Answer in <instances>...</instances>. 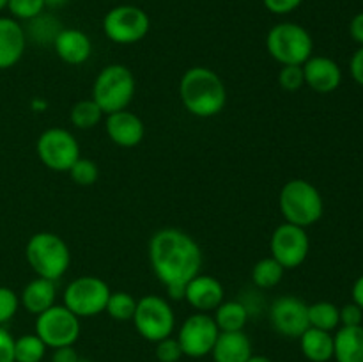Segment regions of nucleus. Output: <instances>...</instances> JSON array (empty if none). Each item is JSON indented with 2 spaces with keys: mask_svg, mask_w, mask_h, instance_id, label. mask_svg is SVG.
<instances>
[{
  "mask_svg": "<svg viewBox=\"0 0 363 362\" xmlns=\"http://www.w3.org/2000/svg\"><path fill=\"white\" fill-rule=\"evenodd\" d=\"M78 362H91V361H87V358H82L80 357V358H78Z\"/></svg>",
  "mask_w": 363,
  "mask_h": 362,
  "instance_id": "nucleus-46",
  "label": "nucleus"
},
{
  "mask_svg": "<svg viewBox=\"0 0 363 362\" xmlns=\"http://www.w3.org/2000/svg\"><path fill=\"white\" fill-rule=\"evenodd\" d=\"M350 71L353 80L363 87V46H360V48L353 53V57H351Z\"/></svg>",
  "mask_w": 363,
  "mask_h": 362,
  "instance_id": "nucleus-39",
  "label": "nucleus"
},
{
  "mask_svg": "<svg viewBox=\"0 0 363 362\" xmlns=\"http://www.w3.org/2000/svg\"><path fill=\"white\" fill-rule=\"evenodd\" d=\"M39 160L55 172H67L80 158V144L66 128H48L43 131L35 144Z\"/></svg>",
  "mask_w": 363,
  "mask_h": 362,
  "instance_id": "nucleus-11",
  "label": "nucleus"
},
{
  "mask_svg": "<svg viewBox=\"0 0 363 362\" xmlns=\"http://www.w3.org/2000/svg\"><path fill=\"white\" fill-rule=\"evenodd\" d=\"M57 298V287L53 280L43 279V277H35L32 279L27 286L23 287L20 295V304L27 309L30 314H41L46 309L55 305Z\"/></svg>",
  "mask_w": 363,
  "mask_h": 362,
  "instance_id": "nucleus-21",
  "label": "nucleus"
},
{
  "mask_svg": "<svg viewBox=\"0 0 363 362\" xmlns=\"http://www.w3.org/2000/svg\"><path fill=\"white\" fill-rule=\"evenodd\" d=\"M149 263L169 297L183 300L186 284L201 273L202 251L188 233L165 227L156 231L149 240Z\"/></svg>",
  "mask_w": 363,
  "mask_h": 362,
  "instance_id": "nucleus-1",
  "label": "nucleus"
},
{
  "mask_svg": "<svg viewBox=\"0 0 363 362\" xmlns=\"http://www.w3.org/2000/svg\"><path fill=\"white\" fill-rule=\"evenodd\" d=\"M27 46L23 25L14 18L0 16V70H9L20 62Z\"/></svg>",
  "mask_w": 363,
  "mask_h": 362,
  "instance_id": "nucleus-18",
  "label": "nucleus"
},
{
  "mask_svg": "<svg viewBox=\"0 0 363 362\" xmlns=\"http://www.w3.org/2000/svg\"><path fill=\"white\" fill-rule=\"evenodd\" d=\"M45 2V7H48V9H60V7L66 6L69 0H43Z\"/></svg>",
  "mask_w": 363,
  "mask_h": 362,
  "instance_id": "nucleus-43",
  "label": "nucleus"
},
{
  "mask_svg": "<svg viewBox=\"0 0 363 362\" xmlns=\"http://www.w3.org/2000/svg\"><path fill=\"white\" fill-rule=\"evenodd\" d=\"M351 297H353L354 304L360 305L363 309V275H360L354 280L353 287H351Z\"/></svg>",
  "mask_w": 363,
  "mask_h": 362,
  "instance_id": "nucleus-42",
  "label": "nucleus"
},
{
  "mask_svg": "<svg viewBox=\"0 0 363 362\" xmlns=\"http://www.w3.org/2000/svg\"><path fill=\"white\" fill-rule=\"evenodd\" d=\"M131 322L145 341L158 343L172 336L174 327H176V314L167 298L160 295H145L140 300H137Z\"/></svg>",
  "mask_w": 363,
  "mask_h": 362,
  "instance_id": "nucleus-7",
  "label": "nucleus"
},
{
  "mask_svg": "<svg viewBox=\"0 0 363 362\" xmlns=\"http://www.w3.org/2000/svg\"><path fill=\"white\" fill-rule=\"evenodd\" d=\"M301 67H303L305 85L319 94L333 92L342 82V70L330 57L312 55L307 62L301 64Z\"/></svg>",
  "mask_w": 363,
  "mask_h": 362,
  "instance_id": "nucleus-16",
  "label": "nucleus"
},
{
  "mask_svg": "<svg viewBox=\"0 0 363 362\" xmlns=\"http://www.w3.org/2000/svg\"><path fill=\"white\" fill-rule=\"evenodd\" d=\"M78 358H80V355L77 353L73 346H62L53 350L52 362H78Z\"/></svg>",
  "mask_w": 363,
  "mask_h": 362,
  "instance_id": "nucleus-40",
  "label": "nucleus"
},
{
  "mask_svg": "<svg viewBox=\"0 0 363 362\" xmlns=\"http://www.w3.org/2000/svg\"><path fill=\"white\" fill-rule=\"evenodd\" d=\"M247 362H273V361L269 357H266V355H252Z\"/></svg>",
  "mask_w": 363,
  "mask_h": 362,
  "instance_id": "nucleus-44",
  "label": "nucleus"
},
{
  "mask_svg": "<svg viewBox=\"0 0 363 362\" xmlns=\"http://www.w3.org/2000/svg\"><path fill=\"white\" fill-rule=\"evenodd\" d=\"M215 362H247L252 357L250 337L243 332H220L211 350Z\"/></svg>",
  "mask_w": 363,
  "mask_h": 362,
  "instance_id": "nucleus-20",
  "label": "nucleus"
},
{
  "mask_svg": "<svg viewBox=\"0 0 363 362\" xmlns=\"http://www.w3.org/2000/svg\"><path fill=\"white\" fill-rule=\"evenodd\" d=\"M105 130L110 141L121 148H135L144 141V121L130 110L108 114L105 119Z\"/></svg>",
  "mask_w": 363,
  "mask_h": 362,
  "instance_id": "nucleus-15",
  "label": "nucleus"
},
{
  "mask_svg": "<svg viewBox=\"0 0 363 362\" xmlns=\"http://www.w3.org/2000/svg\"><path fill=\"white\" fill-rule=\"evenodd\" d=\"M151 18L144 9L130 4L112 7L103 18V32L117 45H135L147 35Z\"/></svg>",
  "mask_w": 363,
  "mask_h": 362,
  "instance_id": "nucleus-9",
  "label": "nucleus"
},
{
  "mask_svg": "<svg viewBox=\"0 0 363 362\" xmlns=\"http://www.w3.org/2000/svg\"><path fill=\"white\" fill-rule=\"evenodd\" d=\"M272 258L282 265L284 270L298 268L305 263L311 252V240L305 227L294 224H280L272 234L269 241Z\"/></svg>",
  "mask_w": 363,
  "mask_h": 362,
  "instance_id": "nucleus-12",
  "label": "nucleus"
},
{
  "mask_svg": "<svg viewBox=\"0 0 363 362\" xmlns=\"http://www.w3.org/2000/svg\"><path fill=\"white\" fill-rule=\"evenodd\" d=\"M110 293L112 291L105 280L94 275H84L67 284L62 300L64 305L78 318H91L105 312Z\"/></svg>",
  "mask_w": 363,
  "mask_h": 362,
  "instance_id": "nucleus-8",
  "label": "nucleus"
},
{
  "mask_svg": "<svg viewBox=\"0 0 363 362\" xmlns=\"http://www.w3.org/2000/svg\"><path fill=\"white\" fill-rule=\"evenodd\" d=\"M20 307V297L11 287L0 286V327L14 318Z\"/></svg>",
  "mask_w": 363,
  "mask_h": 362,
  "instance_id": "nucleus-34",
  "label": "nucleus"
},
{
  "mask_svg": "<svg viewBox=\"0 0 363 362\" xmlns=\"http://www.w3.org/2000/svg\"><path fill=\"white\" fill-rule=\"evenodd\" d=\"M179 98L195 117L218 116L227 103V89L218 73L204 66L184 71L179 82Z\"/></svg>",
  "mask_w": 363,
  "mask_h": 362,
  "instance_id": "nucleus-2",
  "label": "nucleus"
},
{
  "mask_svg": "<svg viewBox=\"0 0 363 362\" xmlns=\"http://www.w3.org/2000/svg\"><path fill=\"white\" fill-rule=\"evenodd\" d=\"M62 28V23H60V20L55 14L43 11L41 14L27 21L23 31L27 41H32L34 45L39 46H53V41H55Z\"/></svg>",
  "mask_w": 363,
  "mask_h": 362,
  "instance_id": "nucleus-24",
  "label": "nucleus"
},
{
  "mask_svg": "<svg viewBox=\"0 0 363 362\" xmlns=\"http://www.w3.org/2000/svg\"><path fill=\"white\" fill-rule=\"evenodd\" d=\"M248 311L247 304L241 300H223L218 307L215 309V323L218 327L220 332H238L243 330L248 322Z\"/></svg>",
  "mask_w": 363,
  "mask_h": 362,
  "instance_id": "nucleus-25",
  "label": "nucleus"
},
{
  "mask_svg": "<svg viewBox=\"0 0 363 362\" xmlns=\"http://www.w3.org/2000/svg\"><path fill=\"white\" fill-rule=\"evenodd\" d=\"M57 57L71 66H80L87 62L92 53L91 38L80 28H62L53 41Z\"/></svg>",
  "mask_w": 363,
  "mask_h": 362,
  "instance_id": "nucleus-19",
  "label": "nucleus"
},
{
  "mask_svg": "<svg viewBox=\"0 0 363 362\" xmlns=\"http://www.w3.org/2000/svg\"><path fill=\"white\" fill-rule=\"evenodd\" d=\"M0 362H14V337L0 327Z\"/></svg>",
  "mask_w": 363,
  "mask_h": 362,
  "instance_id": "nucleus-38",
  "label": "nucleus"
},
{
  "mask_svg": "<svg viewBox=\"0 0 363 362\" xmlns=\"http://www.w3.org/2000/svg\"><path fill=\"white\" fill-rule=\"evenodd\" d=\"M103 110L99 109L98 103L94 99H80L73 105L69 114V119L73 123L74 128L78 130H91L94 128L99 121L103 119Z\"/></svg>",
  "mask_w": 363,
  "mask_h": 362,
  "instance_id": "nucleus-28",
  "label": "nucleus"
},
{
  "mask_svg": "<svg viewBox=\"0 0 363 362\" xmlns=\"http://www.w3.org/2000/svg\"><path fill=\"white\" fill-rule=\"evenodd\" d=\"M337 362H363V327H340L333 336Z\"/></svg>",
  "mask_w": 363,
  "mask_h": 362,
  "instance_id": "nucleus-22",
  "label": "nucleus"
},
{
  "mask_svg": "<svg viewBox=\"0 0 363 362\" xmlns=\"http://www.w3.org/2000/svg\"><path fill=\"white\" fill-rule=\"evenodd\" d=\"M46 355V344L38 334H23L14 339V362H43Z\"/></svg>",
  "mask_w": 363,
  "mask_h": 362,
  "instance_id": "nucleus-29",
  "label": "nucleus"
},
{
  "mask_svg": "<svg viewBox=\"0 0 363 362\" xmlns=\"http://www.w3.org/2000/svg\"><path fill=\"white\" fill-rule=\"evenodd\" d=\"M269 323L284 337L298 339L311 327L308 305L294 295H284L269 305Z\"/></svg>",
  "mask_w": 363,
  "mask_h": 362,
  "instance_id": "nucleus-14",
  "label": "nucleus"
},
{
  "mask_svg": "<svg viewBox=\"0 0 363 362\" xmlns=\"http://www.w3.org/2000/svg\"><path fill=\"white\" fill-rule=\"evenodd\" d=\"M25 258L35 275L48 280H59L71 265V252L66 241L55 233L41 231L28 238Z\"/></svg>",
  "mask_w": 363,
  "mask_h": 362,
  "instance_id": "nucleus-3",
  "label": "nucleus"
},
{
  "mask_svg": "<svg viewBox=\"0 0 363 362\" xmlns=\"http://www.w3.org/2000/svg\"><path fill=\"white\" fill-rule=\"evenodd\" d=\"M284 272L286 270L282 268V265L277 259H273L272 256L262 258L252 268V283L257 287H261V290H272V287L279 286L284 277Z\"/></svg>",
  "mask_w": 363,
  "mask_h": 362,
  "instance_id": "nucleus-26",
  "label": "nucleus"
},
{
  "mask_svg": "<svg viewBox=\"0 0 363 362\" xmlns=\"http://www.w3.org/2000/svg\"><path fill=\"white\" fill-rule=\"evenodd\" d=\"M137 307V298L126 291H112L106 302L105 312L116 322H131Z\"/></svg>",
  "mask_w": 363,
  "mask_h": 362,
  "instance_id": "nucleus-30",
  "label": "nucleus"
},
{
  "mask_svg": "<svg viewBox=\"0 0 363 362\" xmlns=\"http://www.w3.org/2000/svg\"><path fill=\"white\" fill-rule=\"evenodd\" d=\"M303 0H262L266 9L273 14H289L301 6Z\"/></svg>",
  "mask_w": 363,
  "mask_h": 362,
  "instance_id": "nucleus-37",
  "label": "nucleus"
},
{
  "mask_svg": "<svg viewBox=\"0 0 363 362\" xmlns=\"http://www.w3.org/2000/svg\"><path fill=\"white\" fill-rule=\"evenodd\" d=\"M137 91V82L130 67L124 64H108L103 67L92 84V99L103 114H113L128 109Z\"/></svg>",
  "mask_w": 363,
  "mask_h": 362,
  "instance_id": "nucleus-5",
  "label": "nucleus"
},
{
  "mask_svg": "<svg viewBox=\"0 0 363 362\" xmlns=\"http://www.w3.org/2000/svg\"><path fill=\"white\" fill-rule=\"evenodd\" d=\"M82 332L80 318L66 305H52L35 318V334L46 348L73 346Z\"/></svg>",
  "mask_w": 363,
  "mask_h": 362,
  "instance_id": "nucleus-10",
  "label": "nucleus"
},
{
  "mask_svg": "<svg viewBox=\"0 0 363 362\" xmlns=\"http://www.w3.org/2000/svg\"><path fill=\"white\" fill-rule=\"evenodd\" d=\"M7 7V0H0V11H4Z\"/></svg>",
  "mask_w": 363,
  "mask_h": 362,
  "instance_id": "nucleus-45",
  "label": "nucleus"
},
{
  "mask_svg": "<svg viewBox=\"0 0 363 362\" xmlns=\"http://www.w3.org/2000/svg\"><path fill=\"white\" fill-rule=\"evenodd\" d=\"M301 353L311 362H328L333 358V336L326 330L308 327L300 337Z\"/></svg>",
  "mask_w": 363,
  "mask_h": 362,
  "instance_id": "nucleus-23",
  "label": "nucleus"
},
{
  "mask_svg": "<svg viewBox=\"0 0 363 362\" xmlns=\"http://www.w3.org/2000/svg\"><path fill=\"white\" fill-rule=\"evenodd\" d=\"M266 48L269 55L282 66L307 62L312 57L314 41L311 32L294 21H282L269 28L266 35Z\"/></svg>",
  "mask_w": 363,
  "mask_h": 362,
  "instance_id": "nucleus-6",
  "label": "nucleus"
},
{
  "mask_svg": "<svg viewBox=\"0 0 363 362\" xmlns=\"http://www.w3.org/2000/svg\"><path fill=\"white\" fill-rule=\"evenodd\" d=\"M225 297L223 284L213 275H195L184 287V300L197 312H211Z\"/></svg>",
  "mask_w": 363,
  "mask_h": 362,
  "instance_id": "nucleus-17",
  "label": "nucleus"
},
{
  "mask_svg": "<svg viewBox=\"0 0 363 362\" xmlns=\"http://www.w3.org/2000/svg\"><path fill=\"white\" fill-rule=\"evenodd\" d=\"M67 172H69L71 180L77 185H80V187H91V185L98 181L99 176V169L96 162H92L91 158H84V156H80Z\"/></svg>",
  "mask_w": 363,
  "mask_h": 362,
  "instance_id": "nucleus-31",
  "label": "nucleus"
},
{
  "mask_svg": "<svg viewBox=\"0 0 363 362\" xmlns=\"http://www.w3.org/2000/svg\"><path fill=\"white\" fill-rule=\"evenodd\" d=\"M279 206L286 222L300 227H311L323 216L325 202L318 188L307 180H291L282 187Z\"/></svg>",
  "mask_w": 363,
  "mask_h": 362,
  "instance_id": "nucleus-4",
  "label": "nucleus"
},
{
  "mask_svg": "<svg viewBox=\"0 0 363 362\" xmlns=\"http://www.w3.org/2000/svg\"><path fill=\"white\" fill-rule=\"evenodd\" d=\"M218 334L220 330L215 318L209 312H195L183 322L177 334V341H179L183 355L202 358L211 353Z\"/></svg>",
  "mask_w": 363,
  "mask_h": 362,
  "instance_id": "nucleus-13",
  "label": "nucleus"
},
{
  "mask_svg": "<svg viewBox=\"0 0 363 362\" xmlns=\"http://www.w3.org/2000/svg\"><path fill=\"white\" fill-rule=\"evenodd\" d=\"M279 84L284 91L294 92L305 85L303 67L298 64H289V66H282L279 73Z\"/></svg>",
  "mask_w": 363,
  "mask_h": 362,
  "instance_id": "nucleus-33",
  "label": "nucleus"
},
{
  "mask_svg": "<svg viewBox=\"0 0 363 362\" xmlns=\"http://www.w3.org/2000/svg\"><path fill=\"white\" fill-rule=\"evenodd\" d=\"M156 358L158 362H179L183 357V350H181V344L177 341V337H165V339L158 341L156 343Z\"/></svg>",
  "mask_w": 363,
  "mask_h": 362,
  "instance_id": "nucleus-35",
  "label": "nucleus"
},
{
  "mask_svg": "<svg viewBox=\"0 0 363 362\" xmlns=\"http://www.w3.org/2000/svg\"><path fill=\"white\" fill-rule=\"evenodd\" d=\"M350 34H351V38H353L354 43H358V45L363 46V11L362 13L354 14L353 20H351Z\"/></svg>",
  "mask_w": 363,
  "mask_h": 362,
  "instance_id": "nucleus-41",
  "label": "nucleus"
},
{
  "mask_svg": "<svg viewBox=\"0 0 363 362\" xmlns=\"http://www.w3.org/2000/svg\"><path fill=\"white\" fill-rule=\"evenodd\" d=\"M308 323H311V327H314V329L326 330V332H332V330L339 329V307H337L333 302L326 300L311 304L308 305Z\"/></svg>",
  "mask_w": 363,
  "mask_h": 362,
  "instance_id": "nucleus-27",
  "label": "nucleus"
},
{
  "mask_svg": "<svg viewBox=\"0 0 363 362\" xmlns=\"http://www.w3.org/2000/svg\"><path fill=\"white\" fill-rule=\"evenodd\" d=\"M339 316L340 327H358L363 322V309L354 302H350V304L339 307Z\"/></svg>",
  "mask_w": 363,
  "mask_h": 362,
  "instance_id": "nucleus-36",
  "label": "nucleus"
},
{
  "mask_svg": "<svg viewBox=\"0 0 363 362\" xmlns=\"http://www.w3.org/2000/svg\"><path fill=\"white\" fill-rule=\"evenodd\" d=\"M7 9L14 20L28 21L46 9L43 0H7Z\"/></svg>",
  "mask_w": 363,
  "mask_h": 362,
  "instance_id": "nucleus-32",
  "label": "nucleus"
}]
</instances>
